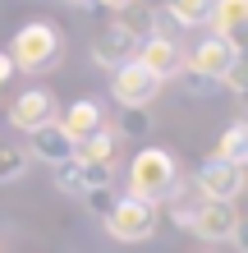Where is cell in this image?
<instances>
[{
  "label": "cell",
  "instance_id": "6da1fadb",
  "mask_svg": "<svg viewBox=\"0 0 248 253\" xmlns=\"http://www.w3.org/2000/svg\"><path fill=\"white\" fill-rule=\"evenodd\" d=\"M179 189H184V175H179V157L170 147H142L129 161V198H138L147 207H161Z\"/></svg>",
  "mask_w": 248,
  "mask_h": 253
},
{
  "label": "cell",
  "instance_id": "7a4b0ae2",
  "mask_svg": "<svg viewBox=\"0 0 248 253\" xmlns=\"http://www.w3.org/2000/svg\"><path fill=\"white\" fill-rule=\"evenodd\" d=\"M166 207H170L175 226H184L188 235H198L207 249L230 244V240H235V230L244 226L239 212H235V203H202V198H188V189H179Z\"/></svg>",
  "mask_w": 248,
  "mask_h": 253
},
{
  "label": "cell",
  "instance_id": "3957f363",
  "mask_svg": "<svg viewBox=\"0 0 248 253\" xmlns=\"http://www.w3.org/2000/svg\"><path fill=\"white\" fill-rule=\"evenodd\" d=\"M9 65L14 74H51L55 65L65 60V37L51 19H28L9 42Z\"/></svg>",
  "mask_w": 248,
  "mask_h": 253
},
{
  "label": "cell",
  "instance_id": "277c9868",
  "mask_svg": "<svg viewBox=\"0 0 248 253\" xmlns=\"http://www.w3.org/2000/svg\"><path fill=\"white\" fill-rule=\"evenodd\" d=\"M106 226V235L110 240H120V244H142V240H152L156 235V207H147V203H138V198H115V207H110V216L101 221Z\"/></svg>",
  "mask_w": 248,
  "mask_h": 253
},
{
  "label": "cell",
  "instance_id": "5b68a950",
  "mask_svg": "<svg viewBox=\"0 0 248 253\" xmlns=\"http://www.w3.org/2000/svg\"><path fill=\"white\" fill-rule=\"evenodd\" d=\"M188 189H193V198H202V203H235L244 193V166H225V161H216V157H202Z\"/></svg>",
  "mask_w": 248,
  "mask_h": 253
},
{
  "label": "cell",
  "instance_id": "8992f818",
  "mask_svg": "<svg viewBox=\"0 0 248 253\" xmlns=\"http://www.w3.org/2000/svg\"><path fill=\"white\" fill-rule=\"evenodd\" d=\"M110 97L120 101V111H147L156 97H161V79H152L147 69H142L138 60H129L115 69L110 79Z\"/></svg>",
  "mask_w": 248,
  "mask_h": 253
},
{
  "label": "cell",
  "instance_id": "52a82bcc",
  "mask_svg": "<svg viewBox=\"0 0 248 253\" xmlns=\"http://www.w3.org/2000/svg\"><path fill=\"white\" fill-rule=\"evenodd\" d=\"M239 60V42H221V37H202L193 51L184 55V74L193 79H207V83H221V74Z\"/></svg>",
  "mask_w": 248,
  "mask_h": 253
},
{
  "label": "cell",
  "instance_id": "ba28073f",
  "mask_svg": "<svg viewBox=\"0 0 248 253\" xmlns=\"http://www.w3.org/2000/svg\"><path fill=\"white\" fill-rule=\"evenodd\" d=\"M138 46H142V37L134 33V28H124L120 19L115 23H106L97 33V42H92V65H101V69H120V65H129V60H138Z\"/></svg>",
  "mask_w": 248,
  "mask_h": 253
},
{
  "label": "cell",
  "instance_id": "9c48e42d",
  "mask_svg": "<svg viewBox=\"0 0 248 253\" xmlns=\"http://www.w3.org/2000/svg\"><path fill=\"white\" fill-rule=\"evenodd\" d=\"M55 115H60V101H55L51 87H28V92L14 97V106H9V125H14V129H23V133H37V129L55 125Z\"/></svg>",
  "mask_w": 248,
  "mask_h": 253
},
{
  "label": "cell",
  "instance_id": "30bf717a",
  "mask_svg": "<svg viewBox=\"0 0 248 253\" xmlns=\"http://www.w3.org/2000/svg\"><path fill=\"white\" fill-rule=\"evenodd\" d=\"M55 125H60V133H65V138L78 147L83 138H92V133H97L101 125H106V111H101V101H92V97H78V101H69V106H65V115H60Z\"/></svg>",
  "mask_w": 248,
  "mask_h": 253
},
{
  "label": "cell",
  "instance_id": "8fae6325",
  "mask_svg": "<svg viewBox=\"0 0 248 253\" xmlns=\"http://www.w3.org/2000/svg\"><path fill=\"white\" fill-rule=\"evenodd\" d=\"M138 65L152 74V79H179L184 74V51H179V42H142L138 46Z\"/></svg>",
  "mask_w": 248,
  "mask_h": 253
},
{
  "label": "cell",
  "instance_id": "7c38bea8",
  "mask_svg": "<svg viewBox=\"0 0 248 253\" xmlns=\"http://www.w3.org/2000/svg\"><path fill=\"white\" fill-rule=\"evenodd\" d=\"M28 157H37V161H46V166L55 170L60 161L74 157V143L60 133V125H46V129H37V133H28V147H23Z\"/></svg>",
  "mask_w": 248,
  "mask_h": 253
},
{
  "label": "cell",
  "instance_id": "4fadbf2b",
  "mask_svg": "<svg viewBox=\"0 0 248 253\" xmlns=\"http://www.w3.org/2000/svg\"><path fill=\"white\" fill-rule=\"evenodd\" d=\"M248 19V0H212V37L235 42Z\"/></svg>",
  "mask_w": 248,
  "mask_h": 253
},
{
  "label": "cell",
  "instance_id": "5bb4252c",
  "mask_svg": "<svg viewBox=\"0 0 248 253\" xmlns=\"http://www.w3.org/2000/svg\"><path fill=\"white\" fill-rule=\"evenodd\" d=\"M115 147H120V138H115V129L110 125H101L92 138H83L78 147H74V157H83V161H97V166H115Z\"/></svg>",
  "mask_w": 248,
  "mask_h": 253
},
{
  "label": "cell",
  "instance_id": "9a60e30c",
  "mask_svg": "<svg viewBox=\"0 0 248 253\" xmlns=\"http://www.w3.org/2000/svg\"><path fill=\"white\" fill-rule=\"evenodd\" d=\"M212 157L225 161V166H244V161H248V125H244V120L225 125V133H221V143H216Z\"/></svg>",
  "mask_w": 248,
  "mask_h": 253
},
{
  "label": "cell",
  "instance_id": "2e32d148",
  "mask_svg": "<svg viewBox=\"0 0 248 253\" xmlns=\"http://www.w3.org/2000/svg\"><path fill=\"white\" fill-rule=\"evenodd\" d=\"M166 14L175 19V28H207L212 0H166Z\"/></svg>",
  "mask_w": 248,
  "mask_h": 253
},
{
  "label": "cell",
  "instance_id": "e0dca14e",
  "mask_svg": "<svg viewBox=\"0 0 248 253\" xmlns=\"http://www.w3.org/2000/svg\"><path fill=\"white\" fill-rule=\"evenodd\" d=\"M28 166H33V157L23 152V147H14V143H0V184H19Z\"/></svg>",
  "mask_w": 248,
  "mask_h": 253
},
{
  "label": "cell",
  "instance_id": "ac0fdd59",
  "mask_svg": "<svg viewBox=\"0 0 248 253\" xmlns=\"http://www.w3.org/2000/svg\"><path fill=\"white\" fill-rule=\"evenodd\" d=\"M152 129H156V120H152L147 111H124V115H120V125H115V138L147 143V138H152Z\"/></svg>",
  "mask_w": 248,
  "mask_h": 253
},
{
  "label": "cell",
  "instance_id": "d6986e66",
  "mask_svg": "<svg viewBox=\"0 0 248 253\" xmlns=\"http://www.w3.org/2000/svg\"><path fill=\"white\" fill-rule=\"evenodd\" d=\"M55 189L69 193V198H83V193H87V184H83V161L78 157H69V161L55 166Z\"/></svg>",
  "mask_w": 248,
  "mask_h": 253
},
{
  "label": "cell",
  "instance_id": "ffe728a7",
  "mask_svg": "<svg viewBox=\"0 0 248 253\" xmlns=\"http://www.w3.org/2000/svg\"><path fill=\"white\" fill-rule=\"evenodd\" d=\"M115 198H120L115 189H92V193H83V207H87L92 216L106 221V216H110V207H115Z\"/></svg>",
  "mask_w": 248,
  "mask_h": 253
},
{
  "label": "cell",
  "instance_id": "44dd1931",
  "mask_svg": "<svg viewBox=\"0 0 248 253\" xmlns=\"http://www.w3.org/2000/svg\"><path fill=\"white\" fill-rule=\"evenodd\" d=\"M221 83H225V87H230L235 97H244V87H248V83H244V55H239V60L230 65L225 74H221Z\"/></svg>",
  "mask_w": 248,
  "mask_h": 253
},
{
  "label": "cell",
  "instance_id": "7402d4cb",
  "mask_svg": "<svg viewBox=\"0 0 248 253\" xmlns=\"http://www.w3.org/2000/svg\"><path fill=\"white\" fill-rule=\"evenodd\" d=\"M184 87H188L193 97H212V92H216V83H207V79H193V74H184Z\"/></svg>",
  "mask_w": 248,
  "mask_h": 253
},
{
  "label": "cell",
  "instance_id": "603a6c76",
  "mask_svg": "<svg viewBox=\"0 0 248 253\" xmlns=\"http://www.w3.org/2000/svg\"><path fill=\"white\" fill-rule=\"evenodd\" d=\"M97 5H106V9H115V14H124V9H134L138 0H97Z\"/></svg>",
  "mask_w": 248,
  "mask_h": 253
},
{
  "label": "cell",
  "instance_id": "cb8c5ba5",
  "mask_svg": "<svg viewBox=\"0 0 248 253\" xmlns=\"http://www.w3.org/2000/svg\"><path fill=\"white\" fill-rule=\"evenodd\" d=\"M9 79H14V65H9V55L0 51V83H9Z\"/></svg>",
  "mask_w": 248,
  "mask_h": 253
},
{
  "label": "cell",
  "instance_id": "d4e9b609",
  "mask_svg": "<svg viewBox=\"0 0 248 253\" xmlns=\"http://www.w3.org/2000/svg\"><path fill=\"white\" fill-rule=\"evenodd\" d=\"M65 5H74V9H97V0H65Z\"/></svg>",
  "mask_w": 248,
  "mask_h": 253
},
{
  "label": "cell",
  "instance_id": "484cf974",
  "mask_svg": "<svg viewBox=\"0 0 248 253\" xmlns=\"http://www.w3.org/2000/svg\"><path fill=\"white\" fill-rule=\"evenodd\" d=\"M193 253H221V249H207V244H202V249H193Z\"/></svg>",
  "mask_w": 248,
  "mask_h": 253
}]
</instances>
